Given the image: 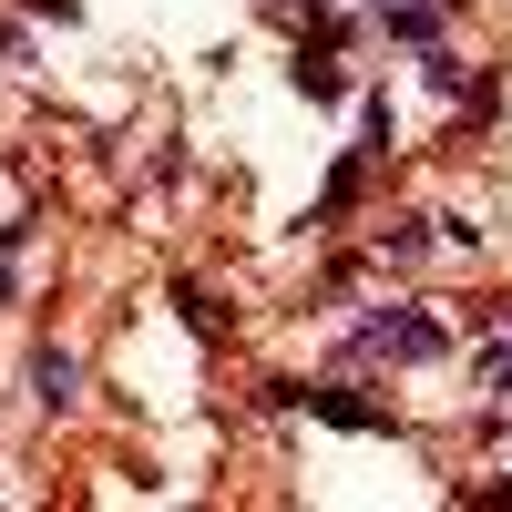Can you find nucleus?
Instances as JSON below:
<instances>
[{
  "mask_svg": "<svg viewBox=\"0 0 512 512\" xmlns=\"http://www.w3.org/2000/svg\"><path fill=\"white\" fill-rule=\"evenodd\" d=\"M349 349H359V359H441V349H451V328H441V318H420V308H369Z\"/></svg>",
  "mask_w": 512,
  "mask_h": 512,
  "instance_id": "f257e3e1",
  "label": "nucleus"
},
{
  "mask_svg": "<svg viewBox=\"0 0 512 512\" xmlns=\"http://www.w3.org/2000/svg\"><path fill=\"white\" fill-rule=\"evenodd\" d=\"M287 400H308V420H328V431H390V410L359 400L349 379H318V390H287Z\"/></svg>",
  "mask_w": 512,
  "mask_h": 512,
  "instance_id": "f03ea898",
  "label": "nucleus"
},
{
  "mask_svg": "<svg viewBox=\"0 0 512 512\" xmlns=\"http://www.w3.org/2000/svg\"><path fill=\"white\" fill-rule=\"evenodd\" d=\"M31 400H41V410H72V400H82V359H72V349H41V359H31Z\"/></svg>",
  "mask_w": 512,
  "mask_h": 512,
  "instance_id": "7ed1b4c3",
  "label": "nucleus"
},
{
  "mask_svg": "<svg viewBox=\"0 0 512 512\" xmlns=\"http://www.w3.org/2000/svg\"><path fill=\"white\" fill-rule=\"evenodd\" d=\"M297 93H308V103H338V93H349V82H338L328 62H308V52H297Z\"/></svg>",
  "mask_w": 512,
  "mask_h": 512,
  "instance_id": "20e7f679",
  "label": "nucleus"
},
{
  "mask_svg": "<svg viewBox=\"0 0 512 512\" xmlns=\"http://www.w3.org/2000/svg\"><path fill=\"white\" fill-rule=\"evenodd\" d=\"M0 308H11V277H0Z\"/></svg>",
  "mask_w": 512,
  "mask_h": 512,
  "instance_id": "39448f33",
  "label": "nucleus"
}]
</instances>
